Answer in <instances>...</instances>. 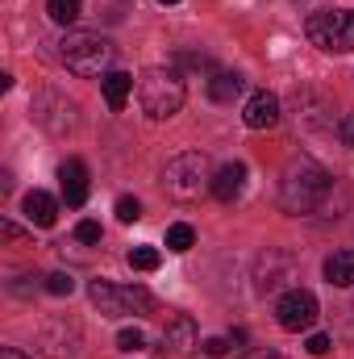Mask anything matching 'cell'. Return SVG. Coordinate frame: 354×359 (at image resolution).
<instances>
[{
  "label": "cell",
  "mask_w": 354,
  "mask_h": 359,
  "mask_svg": "<svg viewBox=\"0 0 354 359\" xmlns=\"http://www.w3.org/2000/svg\"><path fill=\"white\" fill-rule=\"evenodd\" d=\"M330 192H334V176L313 155H292L288 159V168L279 176V205H283V213L309 217V213H317L330 201Z\"/></svg>",
  "instance_id": "1"
},
{
  "label": "cell",
  "mask_w": 354,
  "mask_h": 359,
  "mask_svg": "<svg viewBox=\"0 0 354 359\" xmlns=\"http://www.w3.org/2000/svg\"><path fill=\"white\" fill-rule=\"evenodd\" d=\"M59 59H63V67L67 72H76V76H108L113 72V59H117V46L108 42V38H100V34H84V29H71L63 42H59Z\"/></svg>",
  "instance_id": "2"
},
{
  "label": "cell",
  "mask_w": 354,
  "mask_h": 359,
  "mask_svg": "<svg viewBox=\"0 0 354 359\" xmlns=\"http://www.w3.org/2000/svg\"><path fill=\"white\" fill-rule=\"evenodd\" d=\"M183 100H187V88H183V76H179L176 67H150L138 80V104L155 121L176 117L179 109H183Z\"/></svg>",
  "instance_id": "3"
},
{
  "label": "cell",
  "mask_w": 354,
  "mask_h": 359,
  "mask_svg": "<svg viewBox=\"0 0 354 359\" xmlns=\"http://www.w3.org/2000/svg\"><path fill=\"white\" fill-rule=\"evenodd\" d=\"M213 168H208V155L204 151H183L176 159H167L163 168V188L167 196L176 201H196L200 192H213Z\"/></svg>",
  "instance_id": "4"
},
{
  "label": "cell",
  "mask_w": 354,
  "mask_h": 359,
  "mask_svg": "<svg viewBox=\"0 0 354 359\" xmlns=\"http://www.w3.org/2000/svg\"><path fill=\"white\" fill-rule=\"evenodd\" d=\"M92 305L104 318H125V313H150L155 297L142 284H113V280H92L88 284Z\"/></svg>",
  "instance_id": "5"
},
{
  "label": "cell",
  "mask_w": 354,
  "mask_h": 359,
  "mask_svg": "<svg viewBox=\"0 0 354 359\" xmlns=\"http://www.w3.org/2000/svg\"><path fill=\"white\" fill-rule=\"evenodd\" d=\"M309 42L330 50V55H351L354 50V8H334V13H313L304 25Z\"/></svg>",
  "instance_id": "6"
},
{
  "label": "cell",
  "mask_w": 354,
  "mask_h": 359,
  "mask_svg": "<svg viewBox=\"0 0 354 359\" xmlns=\"http://www.w3.org/2000/svg\"><path fill=\"white\" fill-rule=\"evenodd\" d=\"M317 313H321V305H317V297H313L309 288H288V292L279 297V305H275V322H279L283 330H292V334L309 330V326L317 322Z\"/></svg>",
  "instance_id": "7"
},
{
  "label": "cell",
  "mask_w": 354,
  "mask_h": 359,
  "mask_svg": "<svg viewBox=\"0 0 354 359\" xmlns=\"http://www.w3.org/2000/svg\"><path fill=\"white\" fill-rule=\"evenodd\" d=\"M34 117H38L50 134H67V130H76V100H67V96H59V92H42V96L34 100Z\"/></svg>",
  "instance_id": "8"
},
{
  "label": "cell",
  "mask_w": 354,
  "mask_h": 359,
  "mask_svg": "<svg viewBox=\"0 0 354 359\" xmlns=\"http://www.w3.org/2000/svg\"><path fill=\"white\" fill-rule=\"evenodd\" d=\"M288 280H296V259L288 251H279V247H267V255L259 259V268H255V288L259 292H275Z\"/></svg>",
  "instance_id": "9"
},
{
  "label": "cell",
  "mask_w": 354,
  "mask_h": 359,
  "mask_svg": "<svg viewBox=\"0 0 354 359\" xmlns=\"http://www.w3.org/2000/svg\"><path fill=\"white\" fill-rule=\"evenodd\" d=\"M38 343H42V351L50 359H76L80 355V326L55 318V322H46V326L38 330Z\"/></svg>",
  "instance_id": "10"
},
{
  "label": "cell",
  "mask_w": 354,
  "mask_h": 359,
  "mask_svg": "<svg viewBox=\"0 0 354 359\" xmlns=\"http://www.w3.org/2000/svg\"><path fill=\"white\" fill-rule=\"evenodd\" d=\"M59 184H63L67 209H80V205L88 201V168H84L80 159H67V163L59 168Z\"/></svg>",
  "instance_id": "11"
},
{
  "label": "cell",
  "mask_w": 354,
  "mask_h": 359,
  "mask_svg": "<svg viewBox=\"0 0 354 359\" xmlns=\"http://www.w3.org/2000/svg\"><path fill=\"white\" fill-rule=\"evenodd\" d=\"M21 209H25V217H29V226H42V230H50V226L59 222V201H55L50 192H42V188H34V192H25V201H21Z\"/></svg>",
  "instance_id": "12"
},
{
  "label": "cell",
  "mask_w": 354,
  "mask_h": 359,
  "mask_svg": "<svg viewBox=\"0 0 354 359\" xmlns=\"http://www.w3.org/2000/svg\"><path fill=\"white\" fill-rule=\"evenodd\" d=\"M242 121H246L250 130H271V126L279 121V100H275L271 92H255V96L246 100V109H242Z\"/></svg>",
  "instance_id": "13"
},
{
  "label": "cell",
  "mask_w": 354,
  "mask_h": 359,
  "mask_svg": "<svg viewBox=\"0 0 354 359\" xmlns=\"http://www.w3.org/2000/svg\"><path fill=\"white\" fill-rule=\"evenodd\" d=\"M242 188H246V163H225V168L213 176V196H217L221 205H234V201L242 196Z\"/></svg>",
  "instance_id": "14"
},
{
  "label": "cell",
  "mask_w": 354,
  "mask_h": 359,
  "mask_svg": "<svg viewBox=\"0 0 354 359\" xmlns=\"http://www.w3.org/2000/svg\"><path fill=\"white\" fill-rule=\"evenodd\" d=\"M163 347H171L176 355L196 351V322H192L187 313H176V318L163 326Z\"/></svg>",
  "instance_id": "15"
},
{
  "label": "cell",
  "mask_w": 354,
  "mask_h": 359,
  "mask_svg": "<svg viewBox=\"0 0 354 359\" xmlns=\"http://www.w3.org/2000/svg\"><path fill=\"white\" fill-rule=\"evenodd\" d=\"M100 92H104V104L113 113H121L125 100H129V92H134V76L129 72H108V76H100Z\"/></svg>",
  "instance_id": "16"
},
{
  "label": "cell",
  "mask_w": 354,
  "mask_h": 359,
  "mask_svg": "<svg viewBox=\"0 0 354 359\" xmlns=\"http://www.w3.org/2000/svg\"><path fill=\"white\" fill-rule=\"evenodd\" d=\"M242 88H246V80H242L238 72H213V80H208V100L229 104L234 96H242Z\"/></svg>",
  "instance_id": "17"
},
{
  "label": "cell",
  "mask_w": 354,
  "mask_h": 359,
  "mask_svg": "<svg viewBox=\"0 0 354 359\" xmlns=\"http://www.w3.org/2000/svg\"><path fill=\"white\" fill-rule=\"evenodd\" d=\"M325 280L334 288H351L354 284V251H334L325 259Z\"/></svg>",
  "instance_id": "18"
},
{
  "label": "cell",
  "mask_w": 354,
  "mask_h": 359,
  "mask_svg": "<svg viewBox=\"0 0 354 359\" xmlns=\"http://www.w3.org/2000/svg\"><path fill=\"white\" fill-rule=\"evenodd\" d=\"M192 243H196V230L187 226V222H176V226H167V251H192Z\"/></svg>",
  "instance_id": "19"
},
{
  "label": "cell",
  "mask_w": 354,
  "mask_h": 359,
  "mask_svg": "<svg viewBox=\"0 0 354 359\" xmlns=\"http://www.w3.org/2000/svg\"><path fill=\"white\" fill-rule=\"evenodd\" d=\"M80 8H84V0H46V13H50L59 25H71V21L80 17Z\"/></svg>",
  "instance_id": "20"
},
{
  "label": "cell",
  "mask_w": 354,
  "mask_h": 359,
  "mask_svg": "<svg viewBox=\"0 0 354 359\" xmlns=\"http://www.w3.org/2000/svg\"><path fill=\"white\" fill-rule=\"evenodd\" d=\"M159 264H163V255H159L155 247H134V251H129V268L134 271H155Z\"/></svg>",
  "instance_id": "21"
},
{
  "label": "cell",
  "mask_w": 354,
  "mask_h": 359,
  "mask_svg": "<svg viewBox=\"0 0 354 359\" xmlns=\"http://www.w3.org/2000/svg\"><path fill=\"white\" fill-rule=\"evenodd\" d=\"M46 292L50 297H71L76 292V276L71 271H50L46 276Z\"/></svg>",
  "instance_id": "22"
},
{
  "label": "cell",
  "mask_w": 354,
  "mask_h": 359,
  "mask_svg": "<svg viewBox=\"0 0 354 359\" xmlns=\"http://www.w3.org/2000/svg\"><path fill=\"white\" fill-rule=\"evenodd\" d=\"M146 347V334L138 330V326H125L121 334H117V351H125V355H134V351H142Z\"/></svg>",
  "instance_id": "23"
},
{
  "label": "cell",
  "mask_w": 354,
  "mask_h": 359,
  "mask_svg": "<svg viewBox=\"0 0 354 359\" xmlns=\"http://www.w3.org/2000/svg\"><path fill=\"white\" fill-rule=\"evenodd\" d=\"M117 217L129 226V222H138V217H142V205H138L134 196H121V201H117Z\"/></svg>",
  "instance_id": "24"
},
{
  "label": "cell",
  "mask_w": 354,
  "mask_h": 359,
  "mask_svg": "<svg viewBox=\"0 0 354 359\" xmlns=\"http://www.w3.org/2000/svg\"><path fill=\"white\" fill-rule=\"evenodd\" d=\"M76 238H80V243H100V222L84 217V222L76 226Z\"/></svg>",
  "instance_id": "25"
},
{
  "label": "cell",
  "mask_w": 354,
  "mask_h": 359,
  "mask_svg": "<svg viewBox=\"0 0 354 359\" xmlns=\"http://www.w3.org/2000/svg\"><path fill=\"white\" fill-rule=\"evenodd\" d=\"M338 138H342V147L354 151V113H346V117L338 121Z\"/></svg>",
  "instance_id": "26"
},
{
  "label": "cell",
  "mask_w": 354,
  "mask_h": 359,
  "mask_svg": "<svg viewBox=\"0 0 354 359\" xmlns=\"http://www.w3.org/2000/svg\"><path fill=\"white\" fill-rule=\"evenodd\" d=\"M304 347H309V355H325V351H330V339H325V334H309Z\"/></svg>",
  "instance_id": "27"
},
{
  "label": "cell",
  "mask_w": 354,
  "mask_h": 359,
  "mask_svg": "<svg viewBox=\"0 0 354 359\" xmlns=\"http://www.w3.org/2000/svg\"><path fill=\"white\" fill-rule=\"evenodd\" d=\"M225 351H229L225 339H204V355H225Z\"/></svg>",
  "instance_id": "28"
},
{
  "label": "cell",
  "mask_w": 354,
  "mask_h": 359,
  "mask_svg": "<svg viewBox=\"0 0 354 359\" xmlns=\"http://www.w3.org/2000/svg\"><path fill=\"white\" fill-rule=\"evenodd\" d=\"M0 234H4V238H8V243H13V238H21V226H17V222H8V217H4V222H0Z\"/></svg>",
  "instance_id": "29"
},
{
  "label": "cell",
  "mask_w": 354,
  "mask_h": 359,
  "mask_svg": "<svg viewBox=\"0 0 354 359\" xmlns=\"http://www.w3.org/2000/svg\"><path fill=\"white\" fill-rule=\"evenodd\" d=\"M242 359H283L279 351H250V355H242Z\"/></svg>",
  "instance_id": "30"
},
{
  "label": "cell",
  "mask_w": 354,
  "mask_h": 359,
  "mask_svg": "<svg viewBox=\"0 0 354 359\" xmlns=\"http://www.w3.org/2000/svg\"><path fill=\"white\" fill-rule=\"evenodd\" d=\"M0 359H29V355H25V351H17V347H4V351H0Z\"/></svg>",
  "instance_id": "31"
},
{
  "label": "cell",
  "mask_w": 354,
  "mask_h": 359,
  "mask_svg": "<svg viewBox=\"0 0 354 359\" xmlns=\"http://www.w3.org/2000/svg\"><path fill=\"white\" fill-rule=\"evenodd\" d=\"M159 4H179V0H159Z\"/></svg>",
  "instance_id": "32"
}]
</instances>
